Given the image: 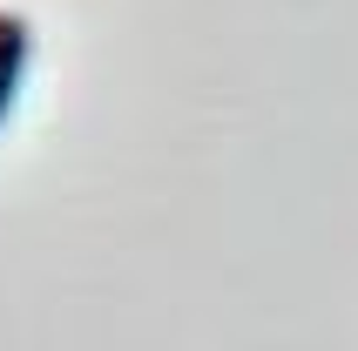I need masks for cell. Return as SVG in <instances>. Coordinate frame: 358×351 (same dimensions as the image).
I'll list each match as a JSON object with an SVG mask.
<instances>
[{
	"instance_id": "6da1fadb",
	"label": "cell",
	"mask_w": 358,
	"mask_h": 351,
	"mask_svg": "<svg viewBox=\"0 0 358 351\" xmlns=\"http://www.w3.org/2000/svg\"><path fill=\"white\" fill-rule=\"evenodd\" d=\"M27 61H34V27H27V14L0 7V129H7V115H14V101H20Z\"/></svg>"
}]
</instances>
